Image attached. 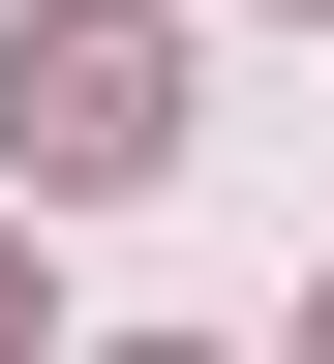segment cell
Instances as JSON below:
<instances>
[{
    "label": "cell",
    "instance_id": "1",
    "mask_svg": "<svg viewBox=\"0 0 334 364\" xmlns=\"http://www.w3.org/2000/svg\"><path fill=\"white\" fill-rule=\"evenodd\" d=\"M182 152V31H122V0H61V31H31V61H0V182H152Z\"/></svg>",
    "mask_w": 334,
    "mask_h": 364
},
{
    "label": "cell",
    "instance_id": "2",
    "mask_svg": "<svg viewBox=\"0 0 334 364\" xmlns=\"http://www.w3.org/2000/svg\"><path fill=\"white\" fill-rule=\"evenodd\" d=\"M0 364H31V243H0Z\"/></svg>",
    "mask_w": 334,
    "mask_h": 364
},
{
    "label": "cell",
    "instance_id": "3",
    "mask_svg": "<svg viewBox=\"0 0 334 364\" xmlns=\"http://www.w3.org/2000/svg\"><path fill=\"white\" fill-rule=\"evenodd\" d=\"M304 364H334V304H304Z\"/></svg>",
    "mask_w": 334,
    "mask_h": 364
}]
</instances>
